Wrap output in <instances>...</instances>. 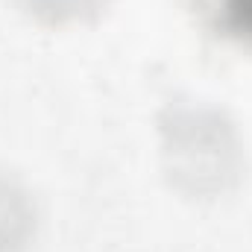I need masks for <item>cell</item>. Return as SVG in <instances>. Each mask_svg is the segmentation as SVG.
Listing matches in <instances>:
<instances>
[{
  "instance_id": "obj_4",
  "label": "cell",
  "mask_w": 252,
  "mask_h": 252,
  "mask_svg": "<svg viewBox=\"0 0 252 252\" xmlns=\"http://www.w3.org/2000/svg\"><path fill=\"white\" fill-rule=\"evenodd\" d=\"M24 12H30L35 21L62 27V24H76L100 15L109 0H18Z\"/></svg>"
},
{
  "instance_id": "obj_1",
  "label": "cell",
  "mask_w": 252,
  "mask_h": 252,
  "mask_svg": "<svg viewBox=\"0 0 252 252\" xmlns=\"http://www.w3.org/2000/svg\"><path fill=\"white\" fill-rule=\"evenodd\" d=\"M167 176L193 196H214L238 182L244 167L235 124L217 109L173 106L161 118Z\"/></svg>"
},
{
  "instance_id": "obj_2",
  "label": "cell",
  "mask_w": 252,
  "mask_h": 252,
  "mask_svg": "<svg viewBox=\"0 0 252 252\" xmlns=\"http://www.w3.org/2000/svg\"><path fill=\"white\" fill-rule=\"evenodd\" d=\"M193 12L211 35L252 50V0H193Z\"/></svg>"
},
{
  "instance_id": "obj_3",
  "label": "cell",
  "mask_w": 252,
  "mask_h": 252,
  "mask_svg": "<svg viewBox=\"0 0 252 252\" xmlns=\"http://www.w3.org/2000/svg\"><path fill=\"white\" fill-rule=\"evenodd\" d=\"M35 226L30 193L15 179L0 173V252H15L27 244Z\"/></svg>"
}]
</instances>
